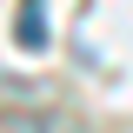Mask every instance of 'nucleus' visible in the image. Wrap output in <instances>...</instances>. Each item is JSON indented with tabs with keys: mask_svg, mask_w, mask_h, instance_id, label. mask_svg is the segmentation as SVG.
<instances>
[{
	"mask_svg": "<svg viewBox=\"0 0 133 133\" xmlns=\"http://www.w3.org/2000/svg\"><path fill=\"white\" fill-rule=\"evenodd\" d=\"M14 40H20L27 53L47 47V7H40V0H20V27H14Z\"/></svg>",
	"mask_w": 133,
	"mask_h": 133,
	"instance_id": "1",
	"label": "nucleus"
}]
</instances>
